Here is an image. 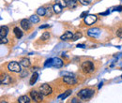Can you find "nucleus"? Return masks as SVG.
<instances>
[{
    "label": "nucleus",
    "instance_id": "obj_1",
    "mask_svg": "<svg viewBox=\"0 0 122 103\" xmlns=\"http://www.w3.org/2000/svg\"><path fill=\"white\" fill-rule=\"evenodd\" d=\"M78 97L83 99V100H87L89 98H91L94 95V90H91V89H83L81 90L80 92H78Z\"/></svg>",
    "mask_w": 122,
    "mask_h": 103
},
{
    "label": "nucleus",
    "instance_id": "obj_2",
    "mask_svg": "<svg viewBox=\"0 0 122 103\" xmlns=\"http://www.w3.org/2000/svg\"><path fill=\"white\" fill-rule=\"evenodd\" d=\"M94 64L91 61H86L82 64V69L85 73H91L92 71H94Z\"/></svg>",
    "mask_w": 122,
    "mask_h": 103
},
{
    "label": "nucleus",
    "instance_id": "obj_3",
    "mask_svg": "<svg viewBox=\"0 0 122 103\" xmlns=\"http://www.w3.org/2000/svg\"><path fill=\"white\" fill-rule=\"evenodd\" d=\"M8 69L11 72H20L21 71V66L17 62H10L8 65Z\"/></svg>",
    "mask_w": 122,
    "mask_h": 103
},
{
    "label": "nucleus",
    "instance_id": "obj_4",
    "mask_svg": "<svg viewBox=\"0 0 122 103\" xmlns=\"http://www.w3.org/2000/svg\"><path fill=\"white\" fill-rule=\"evenodd\" d=\"M30 96L31 98H32V99H34L37 102H41L43 99V95L41 92H37V91H34L33 90V91L30 92Z\"/></svg>",
    "mask_w": 122,
    "mask_h": 103
},
{
    "label": "nucleus",
    "instance_id": "obj_5",
    "mask_svg": "<svg viewBox=\"0 0 122 103\" xmlns=\"http://www.w3.org/2000/svg\"><path fill=\"white\" fill-rule=\"evenodd\" d=\"M40 92L43 96H48L52 93V87L48 84H42V85L40 86Z\"/></svg>",
    "mask_w": 122,
    "mask_h": 103
},
{
    "label": "nucleus",
    "instance_id": "obj_6",
    "mask_svg": "<svg viewBox=\"0 0 122 103\" xmlns=\"http://www.w3.org/2000/svg\"><path fill=\"white\" fill-rule=\"evenodd\" d=\"M84 19H85V23H86V25H93L97 21V16L90 14V15H87L86 17H85Z\"/></svg>",
    "mask_w": 122,
    "mask_h": 103
},
{
    "label": "nucleus",
    "instance_id": "obj_7",
    "mask_svg": "<svg viewBox=\"0 0 122 103\" xmlns=\"http://www.w3.org/2000/svg\"><path fill=\"white\" fill-rule=\"evenodd\" d=\"M12 79L10 75L8 74H4L1 76V79H0V82H1V84H10L11 83Z\"/></svg>",
    "mask_w": 122,
    "mask_h": 103
},
{
    "label": "nucleus",
    "instance_id": "obj_8",
    "mask_svg": "<svg viewBox=\"0 0 122 103\" xmlns=\"http://www.w3.org/2000/svg\"><path fill=\"white\" fill-rule=\"evenodd\" d=\"M63 81L64 83H66L67 84H75L77 83V80L74 77H71V76H65L63 78Z\"/></svg>",
    "mask_w": 122,
    "mask_h": 103
},
{
    "label": "nucleus",
    "instance_id": "obj_9",
    "mask_svg": "<svg viewBox=\"0 0 122 103\" xmlns=\"http://www.w3.org/2000/svg\"><path fill=\"white\" fill-rule=\"evenodd\" d=\"M101 34V29L100 28H97V27H94V28H90V29L87 31V35L89 37H97Z\"/></svg>",
    "mask_w": 122,
    "mask_h": 103
},
{
    "label": "nucleus",
    "instance_id": "obj_10",
    "mask_svg": "<svg viewBox=\"0 0 122 103\" xmlns=\"http://www.w3.org/2000/svg\"><path fill=\"white\" fill-rule=\"evenodd\" d=\"M72 38H73V34L71 31H67L61 36L60 39H62V40H70V39H72Z\"/></svg>",
    "mask_w": 122,
    "mask_h": 103
},
{
    "label": "nucleus",
    "instance_id": "obj_11",
    "mask_svg": "<svg viewBox=\"0 0 122 103\" xmlns=\"http://www.w3.org/2000/svg\"><path fill=\"white\" fill-rule=\"evenodd\" d=\"M63 66V61L58 57L53 58V67L56 68V69H60L61 67Z\"/></svg>",
    "mask_w": 122,
    "mask_h": 103
},
{
    "label": "nucleus",
    "instance_id": "obj_12",
    "mask_svg": "<svg viewBox=\"0 0 122 103\" xmlns=\"http://www.w3.org/2000/svg\"><path fill=\"white\" fill-rule=\"evenodd\" d=\"M21 26H22V28L24 30H28L30 28V23H29V21L26 20V19H23L21 21Z\"/></svg>",
    "mask_w": 122,
    "mask_h": 103
},
{
    "label": "nucleus",
    "instance_id": "obj_13",
    "mask_svg": "<svg viewBox=\"0 0 122 103\" xmlns=\"http://www.w3.org/2000/svg\"><path fill=\"white\" fill-rule=\"evenodd\" d=\"M9 28L8 26H1L0 27V38H5L8 35Z\"/></svg>",
    "mask_w": 122,
    "mask_h": 103
},
{
    "label": "nucleus",
    "instance_id": "obj_14",
    "mask_svg": "<svg viewBox=\"0 0 122 103\" xmlns=\"http://www.w3.org/2000/svg\"><path fill=\"white\" fill-rule=\"evenodd\" d=\"M18 101L20 103H29L30 102V98L27 96H22L18 98Z\"/></svg>",
    "mask_w": 122,
    "mask_h": 103
},
{
    "label": "nucleus",
    "instance_id": "obj_15",
    "mask_svg": "<svg viewBox=\"0 0 122 103\" xmlns=\"http://www.w3.org/2000/svg\"><path fill=\"white\" fill-rule=\"evenodd\" d=\"M67 5L70 9H73L77 6V0H67Z\"/></svg>",
    "mask_w": 122,
    "mask_h": 103
},
{
    "label": "nucleus",
    "instance_id": "obj_16",
    "mask_svg": "<svg viewBox=\"0 0 122 103\" xmlns=\"http://www.w3.org/2000/svg\"><path fill=\"white\" fill-rule=\"evenodd\" d=\"M13 32H14V34H15L17 39H21V38L23 37V32H22V30L20 29L19 27H15V28L13 29Z\"/></svg>",
    "mask_w": 122,
    "mask_h": 103
},
{
    "label": "nucleus",
    "instance_id": "obj_17",
    "mask_svg": "<svg viewBox=\"0 0 122 103\" xmlns=\"http://www.w3.org/2000/svg\"><path fill=\"white\" fill-rule=\"evenodd\" d=\"M20 64H21L23 67L27 68V67H29V66H30V61H29V59H27V58H23L22 60H21Z\"/></svg>",
    "mask_w": 122,
    "mask_h": 103
},
{
    "label": "nucleus",
    "instance_id": "obj_18",
    "mask_svg": "<svg viewBox=\"0 0 122 103\" xmlns=\"http://www.w3.org/2000/svg\"><path fill=\"white\" fill-rule=\"evenodd\" d=\"M53 10H54V12L59 13V12H61V10H62V7H61L59 4L56 3V4L53 6Z\"/></svg>",
    "mask_w": 122,
    "mask_h": 103
},
{
    "label": "nucleus",
    "instance_id": "obj_19",
    "mask_svg": "<svg viewBox=\"0 0 122 103\" xmlns=\"http://www.w3.org/2000/svg\"><path fill=\"white\" fill-rule=\"evenodd\" d=\"M71 90H68V91H66L64 94H62V95H60L59 97H58V99H65L66 98H68L71 94Z\"/></svg>",
    "mask_w": 122,
    "mask_h": 103
},
{
    "label": "nucleus",
    "instance_id": "obj_20",
    "mask_svg": "<svg viewBox=\"0 0 122 103\" xmlns=\"http://www.w3.org/2000/svg\"><path fill=\"white\" fill-rule=\"evenodd\" d=\"M38 77H39V75H38V73H36V72L32 75V77H31L30 79V85H34V83L38 80Z\"/></svg>",
    "mask_w": 122,
    "mask_h": 103
},
{
    "label": "nucleus",
    "instance_id": "obj_21",
    "mask_svg": "<svg viewBox=\"0 0 122 103\" xmlns=\"http://www.w3.org/2000/svg\"><path fill=\"white\" fill-rule=\"evenodd\" d=\"M30 22L33 24H37L40 22V18L37 16V15H32L30 17Z\"/></svg>",
    "mask_w": 122,
    "mask_h": 103
},
{
    "label": "nucleus",
    "instance_id": "obj_22",
    "mask_svg": "<svg viewBox=\"0 0 122 103\" xmlns=\"http://www.w3.org/2000/svg\"><path fill=\"white\" fill-rule=\"evenodd\" d=\"M37 13H38V15H40V16H44V15H46V9H44V8H40L37 10Z\"/></svg>",
    "mask_w": 122,
    "mask_h": 103
},
{
    "label": "nucleus",
    "instance_id": "obj_23",
    "mask_svg": "<svg viewBox=\"0 0 122 103\" xmlns=\"http://www.w3.org/2000/svg\"><path fill=\"white\" fill-rule=\"evenodd\" d=\"M49 38H50V34H49V32H44V33L41 35V39L45 41V40H47V39H49Z\"/></svg>",
    "mask_w": 122,
    "mask_h": 103
},
{
    "label": "nucleus",
    "instance_id": "obj_24",
    "mask_svg": "<svg viewBox=\"0 0 122 103\" xmlns=\"http://www.w3.org/2000/svg\"><path fill=\"white\" fill-rule=\"evenodd\" d=\"M80 38H82V33L81 32H77L75 34H73V38H72V40L75 41L77 39H79Z\"/></svg>",
    "mask_w": 122,
    "mask_h": 103
},
{
    "label": "nucleus",
    "instance_id": "obj_25",
    "mask_svg": "<svg viewBox=\"0 0 122 103\" xmlns=\"http://www.w3.org/2000/svg\"><path fill=\"white\" fill-rule=\"evenodd\" d=\"M56 3L59 4L62 8H65V7L68 6L67 5V0H56Z\"/></svg>",
    "mask_w": 122,
    "mask_h": 103
},
{
    "label": "nucleus",
    "instance_id": "obj_26",
    "mask_svg": "<svg viewBox=\"0 0 122 103\" xmlns=\"http://www.w3.org/2000/svg\"><path fill=\"white\" fill-rule=\"evenodd\" d=\"M51 66H53V58L48 59V60L46 61L45 63H44V67H46V68H48V67H51Z\"/></svg>",
    "mask_w": 122,
    "mask_h": 103
},
{
    "label": "nucleus",
    "instance_id": "obj_27",
    "mask_svg": "<svg viewBox=\"0 0 122 103\" xmlns=\"http://www.w3.org/2000/svg\"><path fill=\"white\" fill-rule=\"evenodd\" d=\"M92 0H79V2L82 4V5H88L91 3Z\"/></svg>",
    "mask_w": 122,
    "mask_h": 103
},
{
    "label": "nucleus",
    "instance_id": "obj_28",
    "mask_svg": "<svg viewBox=\"0 0 122 103\" xmlns=\"http://www.w3.org/2000/svg\"><path fill=\"white\" fill-rule=\"evenodd\" d=\"M117 36L118 38H122V28H119V29L117 31Z\"/></svg>",
    "mask_w": 122,
    "mask_h": 103
},
{
    "label": "nucleus",
    "instance_id": "obj_29",
    "mask_svg": "<svg viewBox=\"0 0 122 103\" xmlns=\"http://www.w3.org/2000/svg\"><path fill=\"white\" fill-rule=\"evenodd\" d=\"M8 42V39H6V37L5 38H1V39H0V43L1 44H5V43H7Z\"/></svg>",
    "mask_w": 122,
    "mask_h": 103
},
{
    "label": "nucleus",
    "instance_id": "obj_30",
    "mask_svg": "<svg viewBox=\"0 0 122 103\" xmlns=\"http://www.w3.org/2000/svg\"><path fill=\"white\" fill-rule=\"evenodd\" d=\"M88 15V12L87 11H84V12H82L81 15H80V18H85V17H86Z\"/></svg>",
    "mask_w": 122,
    "mask_h": 103
},
{
    "label": "nucleus",
    "instance_id": "obj_31",
    "mask_svg": "<svg viewBox=\"0 0 122 103\" xmlns=\"http://www.w3.org/2000/svg\"><path fill=\"white\" fill-rule=\"evenodd\" d=\"M51 10V8H50V7L46 9V15H48V16H51V15H52V12H51V10Z\"/></svg>",
    "mask_w": 122,
    "mask_h": 103
},
{
    "label": "nucleus",
    "instance_id": "obj_32",
    "mask_svg": "<svg viewBox=\"0 0 122 103\" xmlns=\"http://www.w3.org/2000/svg\"><path fill=\"white\" fill-rule=\"evenodd\" d=\"M114 10H117V11H122V6H118V7H116Z\"/></svg>",
    "mask_w": 122,
    "mask_h": 103
},
{
    "label": "nucleus",
    "instance_id": "obj_33",
    "mask_svg": "<svg viewBox=\"0 0 122 103\" xmlns=\"http://www.w3.org/2000/svg\"><path fill=\"white\" fill-rule=\"evenodd\" d=\"M50 25H41L40 26V29H43V28H47V27H49Z\"/></svg>",
    "mask_w": 122,
    "mask_h": 103
},
{
    "label": "nucleus",
    "instance_id": "obj_34",
    "mask_svg": "<svg viewBox=\"0 0 122 103\" xmlns=\"http://www.w3.org/2000/svg\"><path fill=\"white\" fill-rule=\"evenodd\" d=\"M77 47H78V48H86V46H85L84 44H78L77 45Z\"/></svg>",
    "mask_w": 122,
    "mask_h": 103
},
{
    "label": "nucleus",
    "instance_id": "obj_35",
    "mask_svg": "<svg viewBox=\"0 0 122 103\" xmlns=\"http://www.w3.org/2000/svg\"><path fill=\"white\" fill-rule=\"evenodd\" d=\"M71 102H78V100H77V98H73V99H72V100H71Z\"/></svg>",
    "mask_w": 122,
    "mask_h": 103
},
{
    "label": "nucleus",
    "instance_id": "obj_36",
    "mask_svg": "<svg viewBox=\"0 0 122 103\" xmlns=\"http://www.w3.org/2000/svg\"><path fill=\"white\" fill-rule=\"evenodd\" d=\"M109 13V11H106V12H103V13H101L102 15H106V14H108Z\"/></svg>",
    "mask_w": 122,
    "mask_h": 103
},
{
    "label": "nucleus",
    "instance_id": "obj_37",
    "mask_svg": "<svg viewBox=\"0 0 122 103\" xmlns=\"http://www.w3.org/2000/svg\"><path fill=\"white\" fill-rule=\"evenodd\" d=\"M102 86V83H100V85H99V88H101Z\"/></svg>",
    "mask_w": 122,
    "mask_h": 103
}]
</instances>
